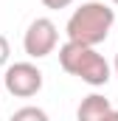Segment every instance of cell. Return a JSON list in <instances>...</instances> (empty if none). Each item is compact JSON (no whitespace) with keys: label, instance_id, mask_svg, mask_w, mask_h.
<instances>
[{"label":"cell","instance_id":"8fae6325","mask_svg":"<svg viewBox=\"0 0 118 121\" xmlns=\"http://www.w3.org/2000/svg\"><path fill=\"white\" fill-rule=\"evenodd\" d=\"M110 3H115V6H118V0H110Z\"/></svg>","mask_w":118,"mask_h":121},{"label":"cell","instance_id":"7c38bea8","mask_svg":"<svg viewBox=\"0 0 118 121\" xmlns=\"http://www.w3.org/2000/svg\"><path fill=\"white\" fill-rule=\"evenodd\" d=\"M0 90H3V82H0Z\"/></svg>","mask_w":118,"mask_h":121},{"label":"cell","instance_id":"3957f363","mask_svg":"<svg viewBox=\"0 0 118 121\" xmlns=\"http://www.w3.org/2000/svg\"><path fill=\"white\" fill-rule=\"evenodd\" d=\"M3 87L17 99H31L42 90V70L34 62H14L3 73Z\"/></svg>","mask_w":118,"mask_h":121},{"label":"cell","instance_id":"ba28073f","mask_svg":"<svg viewBox=\"0 0 118 121\" xmlns=\"http://www.w3.org/2000/svg\"><path fill=\"white\" fill-rule=\"evenodd\" d=\"M45 9H51V11H59V9H67L73 0H39Z\"/></svg>","mask_w":118,"mask_h":121},{"label":"cell","instance_id":"5b68a950","mask_svg":"<svg viewBox=\"0 0 118 121\" xmlns=\"http://www.w3.org/2000/svg\"><path fill=\"white\" fill-rule=\"evenodd\" d=\"M110 113H113L110 99H104L101 93H90L82 99V104L76 110V121H107Z\"/></svg>","mask_w":118,"mask_h":121},{"label":"cell","instance_id":"9c48e42d","mask_svg":"<svg viewBox=\"0 0 118 121\" xmlns=\"http://www.w3.org/2000/svg\"><path fill=\"white\" fill-rule=\"evenodd\" d=\"M107 121H118V110H113V113L107 116Z\"/></svg>","mask_w":118,"mask_h":121},{"label":"cell","instance_id":"8992f818","mask_svg":"<svg viewBox=\"0 0 118 121\" xmlns=\"http://www.w3.org/2000/svg\"><path fill=\"white\" fill-rule=\"evenodd\" d=\"M8 121H51V118H48V113H45L42 107H34V104H25V107L14 110Z\"/></svg>","mask_w":118,"mask_h":121},{"label":"cell","instance_id":"7a4b0ae2","mask_svg":"<svg viewBox=\"0 0 118 121\" xmlns=\"http://www.w3.org/2000/svg\"><path fill=\"white\" fill-rule=\"evenodd\" d=\"M59 65H62L65 73L82 79L90 87H104L110 82V76H113L110 62L104 59L96 48L82 45V42H70V39L65 45H59Z\"/></svg>","mask_w":118,"mask_h":121},{"label":"cell","instance_id":"52a82bcc","mask_svg":"<svg viewBox=\"0 0 118 121\" xmlns=\"http://www.w3.org/2000/svg\"><path fill=\"white\" fill-rule=\"evenodd\" d=\"M8 54H11V45H8V39L0 34V68L8 62Z\"/></svg>","mask_w":118,"mask_h":121},{"label":"cell","instance_id":"6da1fadb","mask_svg":"<svg viewBox=\"0 0 118 121\" xmlns=\"http://www.w3.org/2000/svg\"><path fill=\"white\" fill-rule=\"evenodd\" d=\"M113 23H115V11L101 3V0H87L82 3L70 17H67V26H65V34L70 42H82V45H101L110 31H113Z\"/></svg>","mask_w":118,"mask_h":121},{"label":"cell","instance_id":"30bf717a","mask_svg":"<svg viewBox=\"0 0 118 121\" xmlns=\"http://www.w3.org/2000/svg\"><path fill=\"white\" fill-rule=\"evenodd\" d=\"M113 70H115V76H118V54H115V62H113Z\"/></svg>","mask_w":118,"mask_h":121},{"label":"cell","instance_id":"277c9868","mask_svg":"<svg viewBox=\"0 0 118 121\" xmlns=\"http://www.w3.org/2000/svg\"><path fill=\"white\" fill-rule=\"evenodd\" d=\"M59 45V31H56V23L48 20V17H37L25 28V37H23V48L31 59H45L56 51Z\"/></svg>","mask_w":118,"mask_h":121}]
</instances>
